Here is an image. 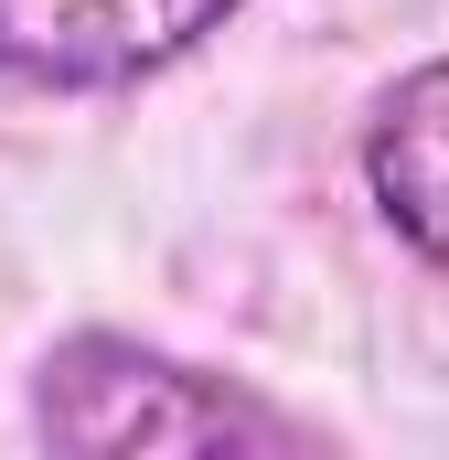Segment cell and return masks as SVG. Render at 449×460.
I'll return each mask as SVG.
<instances>
[{"label": "cell", "mask_w": 449, "mask_h": 460, "mask_svg": "<svg viewBox=\"0 0 449 460\" xmlns=\"http://www.w3.org/2000/svg\"><path fill=\"white\" fill-rule=\"evenodd\" d=\"M353 161H364V204L385 215V235H396L418 268L449 279V54L407 65V75L364 108Z\"/></svg>", "instance_id": "cell-3"}, {"label": "cell", "mask_w": 449, "mask_h": 460, "mask_svg": "<svg viewBox=\"0 0 449 460\" xmlns=\"http://www.w3.org/2000/svg\"><path fill=\"white\" fill-rule=\"evenodd\" d=\"M32 429L54 450L128 460V450H311V418L224 385L204 364L128 332H65L32 364Z\"/></svg>", "instance_id": "cell-1"}, {"label": "cell", "mask_w": 449, "mask_h": 460, "mask_svg": "<svg viewBox=\"0 0 449 460\" xmlns=\"http://www.w3.org/2000/svg\"><path fill=\"white\" fill-rule=\"evenodd\" d=\"M246 0H0V75L43 97H118L204 54Z\"/></svg>", "instance_id": "cell-2"}]
</instances>
